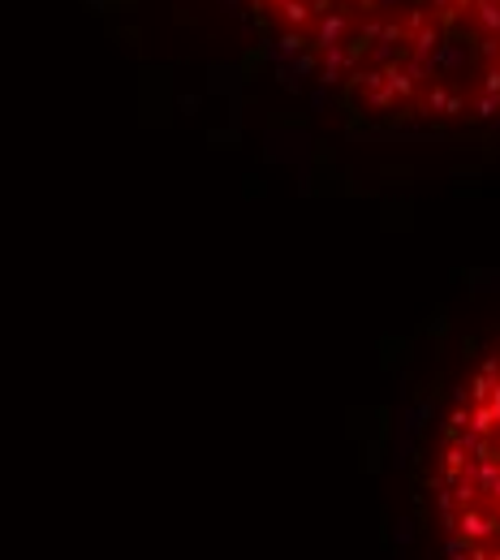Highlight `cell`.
Instances as JSON below:
<instances>
[{"label": "cell", "instance_id": "obj_1", "mask_svg": "<svg viewBox=\"0 0 500 560\" xmlns=\"http://www.w3.org/2000/svg\"><path fill=\"white\" fill-rule=\"evenodd\" d=\"M350 113L406 130L500 126V0H237Z\"/></svg>", "mask_w": 500, "mask_h": 560}, {"label": "cell", "instance_id": "obj_2", "mask_svg": "<svg viewBox=\"0 0 500 560\" xmlns=\"http://www.w3.org/2000/svg\"><path fill=\"white\" fill-rule=\"evenodd\" d=\"M431 488L449 560H500V346L449 406Z\"/></svg>", "mask_w": 500, "mask_h": 560}]
</instances>
